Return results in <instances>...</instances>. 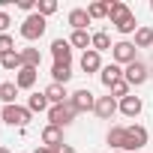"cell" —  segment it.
Instances as JSON below:
<instances>
[{
	"label": "cell",
	"mask_w": 153,
	"mask_h": 153,
	"mask_svg": "<svg viewBox=\"0 0 153 153\" xmlns=\"http://www.w3.org/2000/svg\"><path fill=\"white\" fill-rule=\"evenodd\" d=\"M75 114H78V111H75L72 108V102H63V105H51L48 108V120H51V126H69L72 120H75Z\"/></svg>",
	"instance_id": "1"
},
{
	"label": "cell",
	"mask_w": 153,
	"mask_h": 153,
	"mask_svg": "<svg viewBox=\"0 0 153 153\" xmlns=\"http://www.w3.org/2000/svg\"><path fill=\"white\" fill-rule=\"evenodd\" d=\"M45 27H48V24H45V18H42L39 12H33V15H27V18H24V24H21V36H24L27 42H36V39L45 33Z\"/></svg>",
	"instance_id": "2"
},
{
	"label": "cell",
	"mask_w": 153,
	"mask_h": 153,
	"mask_svg": "<svg viewBox=\"0 0 153 153\" xmlns=\"http://www.w3.org/2000/svg\"><path fill=\"white\" fill-rule=\"evenodd\" d=\"M111 57H114V63L117 66H129V63H135L138 57H135V42H114V48H111Z\"/></svg>",
	"instance_id": "3"
},
{
	"label": "cell",
	"mask_w": 153,
	"mask_h": 153,
	"mask_svg": "<svg viewBox=\"0 0 153 153\" xmlns=\"http://www.w3.org/2000/svg\"><path fill=\"white\" fill-rule=\"evenodd\" d=\"M30 114H33L30 108H21V105H3V120H6L9 126H21V129H24V126L30 123Z\"/></svg>",
	"instance_id": "4"
},
{
	"label": "cell",
	"mask_w": 153,
	"mask_h": 153,
	"mask_svg": "<svg viewBox=\"0 0 153 153\" xmlns=\"http://www.w3.org/2000/svg\"><path fill=\"white\" fill-rule=\"evenodd\" d=\"M123 78L129 81V87H141V84L150 78V69H147L141 60H135V63H129V66L123 69Z\"/></svg>",
	"instance_id": "5"
},
{
	"label": "cell",
	"mask_w": 153,
	"mask_h": 153,
	"mask_svg": "<svg viewBox=\"0 0 153 153\" xmlns=\"http://www.w3.org/2000/svg\"><path fill=\"white\" fill-rule=\"evenodd\" d=\"M69 102H72V108L78 111V114H81V111H93V108H96V96H93V93H90L87 87L75 90V93L69 96Z\"/></svg>",
	"instance_id": "6"
},
{
	"label": "cell",
	"mask_w": 153,
	"mask_h": 153,
	"mask_svg": "<svg viewBox=\"0 0 153 153\" xmlns=\"http://www.w3.org/2000/svg\"><path fill=\"white\" fill-rule=\"evenodd\" d=\"M105 141H108V147L129 153V135H126V126H111L108 135H105Z\"/></svg>",
	"instance_id": "7"
},
{
	"label": "cell",
	"mask_w": 153,
	"mask_h": 153,
	"mask_svg": "<svg viewBox=\"0 0 153 153\" xmlns=\"http://www.w3.org/2000/svg\"><path fill=\"white\" fill-rule=\"evenodd\" d=\"M117 108H120V105H117V99L108 93V96H99V99H96V108H93V111H96V117H99V120H111Z\"/></svg>",
	"instance_id": "8"
},
{
	"label": "cell",
	"mask_w": 153,
	"mask_h": 153,
	"mask_svg": "<svg viewBox=\"0 0 153 153\" xmlns=\"http://www.w3.org/2000/svg\"><path fill=\"white\" fill-rule=\"evenodd\" d=\"M51 54H54V63H72V45H69V39H54L51 42Z\"/></svg>",
	"instance_id": "9"
},
{
	"label": "cell",
	"mask_w": 153,
	"mask_h": 153,
	"mask_svg": "<svg viewBox=\"0 0 153 153\" xmlns=\"http://www.w3.org/2000/svg\"><path fill=\"white\" fill-rule=\"evenodd\" d=\"M129 15H132V9H129L126 3H120V0L108 3V18H111V24H114V27H117V24H123Z\"/></svg>",
	"instance_id": "10"
},
{
	"label": "cell",
	"mask_w": 153,
	"mask_h": 153,
	"mask_svg": "<svg viewBox=\"0 0 153 153\" xmlns=\"http://www.w3.org/2000/svg\"><path fill=\"white\" fill-rule=\"evenodd\" d=\"M126 135H129V150H141L147 144V129L144 126H126Z\"/></svg>",
	"instance_id": "11"
},
{
	"label": "cell",
	"mask_w": 153,
	"mask_h": 153,
	"mask_svg": "<svg viewBox=\"0 0 153 153\" xmlns=\"http://www.w3.org/2000/svg\"><path fill=\"white\" fill-rule=\"evenodd\" d=\"M81 69L90 75V72H102V57H99V51H84L81 54Z\"/></svg>",
	"instance_id": "12"
},
{
	"label": "cell",
	"mask_w": 153,
	"mask_h": 153,
	"mask_svg": "<svg viewBox=\"0 0 153 153\" xmlns=\"http://www.w3.org/2000/svg\"><path fill=\"white\" fill-rule=\"evenodd\" d=\"M42 93H45V99H48L51 105H63V102H69V93H66L63 84H48Z\"/></svg>",
	"instance_id": "13"
},
{
	"label": "cell",
	"mask_w": 153,
	"mask_h": 153,
	"mask_svg": "<svg viewBox=\"0 0 153 153\" xmlns=\"http://www.w3.org/2000/svg\"><path fill=\"white\" fill-rule=\"evenodd\" d=\"M42 144H45V147H54V150H57V147L63 144V129H60V126H51V123H48V126L42 129Z\"/></svg>",
	"instance_id": "14"
},
{
	"label": "cell",
	"mask_w": 153,
	"mask_h": 153,
	"mask_svg": "<svg viewBox=\"0 0 153 153\" xmlns=\"http://www.w3.org/2000/svg\"><path fill=\"white\" fill-rule=\"evenodd\" d=\"M99 78H102V84L111 90V84H117L120 78H123V69L117 66V63H108V66H102V72H99Z\"/></svg>",
	"instance_id": "15"
},
{
	"label": "cell",
	"mask_w": 153,
	"mask_h": 153,
	"mask_svg": "<svg viewBox=\"0 0 153 153\" xmlns=\"http://www.w3.org/2000/svg\"><path fill=\"white\" fill-rule=\"evenodd\" d=\"M72 78V63H54L51 66V84H63Z\"/></svg>",
	"instance_id": "16"
},
{
	"label": "cell",
	"mask_w": 153,
	"mask_h": 153,
	"mask_svg": "<svg viewBox=\"0 0 153 153\" xmlns=\"http://www.w3.org/2000/svg\"><path fill=\"white\" fill-rule=\"evenodd\" d=\"M36 72H39V69H30V66L18 69V75H15V84H18V90H30V87L36 84Z\"/></svg>",
	"instance_id": "17"
},
{
	"label": "cell",
	"mask_w": 153,
	"mask_h": 153,
	"mask_svg": "<svg viewBox=\"0 0 153 153\" xmlns=\"http://www.w3.org/2000/svg\"><path fill=\"white\" fill-rule=\"evenodd\" d=\"M90 48L102 54V51H108V48H114V45H111V36H108L105 30H96V33H90Z\"/></svg>",
	"instance_id": "18"
},
{
	"label": "cell",
	"mask_w": 153,
	"mask_h": 153,
	"mask_svg": "<svg viewBox=\"0 0 153 153\" xmlns=\"http://www.w3.org/2000/svg\"><path fill=\"white\" fill-rule=\"evenodd\" d=\"M141 108H144V105H141V99H138V96H132V93H129L126 99H120V111H123L126 117H138V114H141Z\"/></svg>",
	"instance_id": "19"
},
{
	"label": "cell",
	"mask_w": 153,
	"mask_h": 153,
	"mask_svg": "<svg viewBox=\"0 0 153 153\" xmlns=\"http://www.w3.org/2000/svg\"><path fill=\"white\" fill-rule=\"evenodd\" d=\"M69 24H72V30H87V24H90L87 9H72L69 12Z\"/></svg>",
	"instance_id": "20"
},
{
	"label": "cell",
	"mask_w": 153,
	"mask_h": 153,
	"mask_svg": "<svg viewBox=\"0 0 153 153\" xmlns=\"http://www.w3.org/2000/svg\"><path fill=\"white\" fill-rule=\"evenodd\" d=\"M15 96H18V84L15 81H3L0 84V102L3 105H15Z\"/></svg>",
	"instance_id": "21"
},
{
	"label": "cell",
	"mask_w": 153,
	"mask_h": 153,
	"mask_svg": "<svg viewBox=\"0 0 153 153\" xmlns=\"http://www.w3.org/2000/svg\"><path fill=\"white\" fill-rule=\"evenodd\" d=\"M0 66L3 69H24V60H21V51H9L0 57Z\"/></svg>",
	"instance_id": "22"
},
{
	"label": "cell",
	"mask_w": 153,
	"mask_h": 153,
	"mask_svg": "<svg viewBox=\"0 0 153 153\" xmlns=\"http://www.w3.org/2000/svg\"><path fill=\"white\" fill-rule=\"evenodd\" d=\"M153 45V27H138L135 30V48H150Z\"/></svg>",
	"instance_id": "23"
},
{
	"label": "cell",
	"mask_w": 153,
	"mask_h": 153,
	"mask_svg": "<svg viewBox=\"0 0 153 153\" xmlns=\"http://www.w3.org/2000/svg\"><path fill=\"white\" fill-rule=\"evenodd\" d=\"M21 60H24V66H30V69H39V63H42V54H39V48H24V51H21Z\"/></svg>",
	"instance_id": "24"
},
{
	"label": "cell",
	"mask_w": 153,
	"mask_h": 153,
	"mask_svg": "<svg viewBox=\"0 0 153 153\" xmlns=\"http://www.w3.org/2000/svg\"><path fill=\"white\" fill-rule=\"evenodd\" d=\"M69 45L90 51V33H87V30H72V39H69Z\"/></svg>",
	"instance_id": "25"
},
{
	"label": "cell",
	"mask_w": 153,
	"mask_h": 153,
	"mask_svg": "<svg viewBox=\"0 0 153 153\" xmlns=\"http://www.w3.org/2000/svg\"><path fill=\"white\" fill-rule=\"evenodd\" d=\"M27 108H30V111H45V108H51V102L45 99V93H33L30 102H27Z\"/></svg>",
	"instance_id": "26"
},
{
	"label": "cell",
	"mask_w": 153,
	"mask_h": 153,
	"mask_svg": "<svg viewBox=\"0 0 153 153\" xmlns=\"http://www.w3.org/2000/svg\"><path fill=\"white\" fill-rule=\"evenodd\" d=\"M87 15H90V21L93 18H108V3H102V0H99V3H90L87 6Z\"/></svg>",
	"instance_id": "27"
},
{
	"label": "cell",
	"mask_w": 153,
	"mask_h": 153,
	"mask_svg": "<svg viewBox=\"0 0 153 153\" xmlns=\"http://www.w3.org/2000/svg\"><path fill=\"white\" fill-rule=\"evenodd\" d=\"M108 93H111L114 99H126V96H129V81H126V78H120L117 84H111V90H108Z\"/></svg>",
	"instance_id": "28"
},
{
	"label": "cell",
	"mask_w": 153,
	"mask_h": 153,
	"mask_svg": "<svg viewBox=\"0 0 153 153\" xmlns=\"http://www.w3.org/2000/svg\"><path fill=\"white\" fill-rule=\"evenodd\" d=\"M36 12H39L42 18L54 15V12H57V0H39V3H36Z\"/></svg>",
	"instance_id": "29"
},
{
	"label": "cell",
	"mask_w": 153,
	"mask_h": 153,
	"mask_svg": "<svg viewBox=\"0 0 153 153\" xmlns=\"http://www.w3.org/2000/svg\"><path fill=\"white\" fill-rule=\"evenodd\" d=\"M9 51H15V39H12L9 33H3V36H0V57L9 54Z\"/></svg>",
	"instance_id": "30"
},
{
	"label": "cell",
	"mask_w": 153,
	"mask_h": 153,
	"mask_svg": "<svg viewBox=\"0 0 153 153\" xmlns=\"http://www.w3.org/2000/svg\"><path fill=\"white\" fill-rule=\"evenodd\" d=\"M138 27H135V15H129L123 24H117V33H135Z\"/></svg>",
	"instance_id": "31"
},
{
	"label": "cell",
	"mask_w": 153,
	"mask_h": 153,
	"mask_svg": "<svg viewBox=\"0 0 153 153\" xmlns=\"http://www.w3.org/2000/svg\"><path fill=\"white\" fill-rule=\"evenodd\" d=\"M9 24H12V18H9L6 12H0V36H3V33L9 30Z\"/></svg>",
	"instance_id": "32"
},
{
	"label": "cell",
	"mask_w": 153,
	"mask_h": 153,
	"mask_svg": "<svg viewBox=\"0 0 153 153\" xmlns=\"http://www.w3.org/2000/svg\"><path fill=\"white\" fill-rule=\"evenodd\" d=\"M15 3H18V9H24V12H30V15H33V6H36L33 0H15Z\"/></svg>",
	"instance_id": "33"
},
{
	"label": "cell",
	"mask_w": 153,
	"mask_h": 153,
	"mask_svg": "<svg viewBox=\"0 0 153 153\" xmlns=\"http://www.w3.org/2000/svg\"><path fill=\"white\" fill-rule=\"evenodd\" d=\"M33 153H57V150H54V147H45V144H42V147H36Z\"/></svg>",
	"instance_id": "34"
},
{
	"label": "cell",
	"mask_w": 153,
	"mask_h": 153,
	"mask_svg": "<svg viewBox=\"0 0 153 153\" xmlns=\"http://www.w3.org/2000/svg\"><path fill=\"white\" fill-rule=\"evenodd\" d=\"M57 153H75V150H72L69 144H60V147H57Z\"/></svg>",
	"instance_id": "35"
},
{
	"label": "cell",
	"mask_w": 153,
	"mask_h": 153,
	"mask_svg": "<svg viewBox=\"0 0 153 153\" xmlns=\"http://www.w3.org/2000/svg\"><path fill=\"white\" fill-rule=\"evenodd\" d=\"M0 153H9V147H0Z\"/></svg>",
	"instance_id": "36"
},
{
	"label": "cell",
	"mask_w": 153,
	"mask_h": 153,
	"mask_svg": "<svg viewBox=\"0 0 153 153\" xmlns=\"http://www.w3.org/2000/svg\"><path fill=\"white\" fill-rule=\"evenodd\" d=\"M114 153H123V150H114Z\"/></svg>",
	"instance_id": "37"
},
{
	"label": "cell",
	"mask_w": 153,
	"mask_h": 153,
	"mask_svg": "<svg viewBox=\"0 0 153 153\" xmlns=\"http://www.w3.org/2000/svg\"><path fill=\"white\" fill-rule=\"evenodd\" d=\"M150 9H153V3H150Z\"/></svg>",
	"instance_id": "38"
},
{
	"label": "cell",
	"mask_w": 153,
	"mask_h": 153,
	"mask_svg": "<svg viewBox=\"0 0 153 153\" xmlns=\"http://www.w3.org/2000/svg\"><path fill=\"white\" fill-rule=\"evenodd\" d=\"M150 75H153V72H150Z\"/></svg>",
	"instance_id": "39"
}]
</instances>
